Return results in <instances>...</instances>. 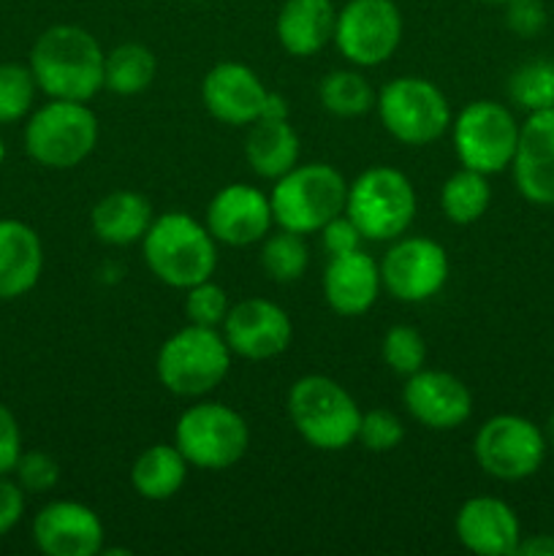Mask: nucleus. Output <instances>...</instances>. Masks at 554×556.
Instances as JSON below:
<instances>
[{
	"label": "nucleus",
	"mask_w": 554,
	"mask_h": 556,
	"mask_svg": "<svg viewBox=\"0 0 554 556\" xmlns=\"http://www.w3.org/2000/svg\"><path fill=\"white\" fill-rule=\"evenodd\" d=\"M103 54L96 36L76 25H54L38 36L30 52L36 85L58 101H90L103 87Z\"/></svg>",
	"instance_id": "f257e3e1"
},
{
	"label": "nucleus",
	"mask_w": 554,
	"mask_h": 556,
	"mask_svg": "<svg viewBox=\"0 0 554 556\" xmlns=\"http://www.w3.org/2000/svg\"><path fill=\"white\" fill-rule=\"evenodd\" d=\"M144 261L158 280L188 291L190 286H199L215 275V237L190 215L168 212L147 228Z\"/></svg>",
	"instance_id": "f03ea898"
},
{
	"label": "nucleus",
	"mask_w": 554,
	"mask_h": 556,
	"mask_svg": "<svg viewBox=\"0 0 554 556\" xmlns=\"http://www.w3.org/2000/svg\"><path fill=\"white\" fill-rule=\"evenodd\" d=\"M348 182L329 163L293 166L277 179L269 195L275 223L302 237L320 231L331 217L345 212Z\"/></svg>",
	"instance_id": "7ed1b4c3"
},
{
	"label": "nucleus",
	"mask_w": 554,
	"mask_h": 556,
	"mask_svg": "<svg viewBox=\"0 0 554 556\" xmlns=\"http://www.w3.org/2000/svg\"><path fill=\"white\" fill-rule=\"evenodd\" d=\"M288 416L313 448L342 451L356 440L362 410L337 380L304 375L288 391Z\"/></svg>",
	"instance_id": "20e7f679"
},
{
	"label": "nucleus",
	"mask_w": 554,
	"mask_h": 556,
	"mask_svg": "<svg viewBox=\"0 0 554 556\" xmlns=\"http://www.w3.org/2000/svg\"><path fill=\"white\" fill-rule=\"evenodd\" d=\"M345 215L369 242H391L416 217V190L400 168L373 166L348 185Z\"/></svg>",
	"instance_id": "39448f33"
},
{
	"label": "nucleus",
	"mask_w": 554,
	"mask_h": 556,
	"mask_svg": "<svg viewBox=\"0 0 554 556\" xmlns=\"http://www.w3.org/2000/svg\"><path fill=\"white\" fill-rule=\"evenodd\" d=\"M158 380L177 396H204L223 383L231 367V348L212 326H185L158 353Z\"/></svg>",
	"instance_id": "423d86ee"
},
{
	"label": "nucleus",
	"mask_w": 554,
	"mask_h": 556,
	"mask_svg": "<svg viewBox=\"0 0 554 556\" xmlns=\"http://www.w3.org/2000/svg\"><path fill=\"white\" fill-rule=\"evenodd\" d=\"M380 123L396 141L424 147L438 141L451 125V106L438 85L421 76L391 79L375 98Z\"/></svg>",
	"instance_id": "0eeeda50"
},
{
	"label": "nucleus",
	"mask_w": 554,
	"mask_h": 556,
	"mask_svg": "<svg viewBox=\"0 0 554 556\" xmlns=\"http://www.w3.org/2000/svg\"><path fill=\"white\" fill-rule=\"evenodd\" d=\"M98 119L81 101H52L25 128V150L49 168H74L96 150Z\"/></svg>",
	"instance_id": "6e6552de"
},
{
	"label": "nucleus",
	"mask_w": 554,
	"mask_h": 556,
	"mask_svg": "<svg viewBox=\"0 0 554 556\" xmlns=\"http://www.w3.org/2000/svg\"><path fill=\"white\" fill-rule=\"evenodd\" d=\"M250 443L244 418L221 402H201L179 416L174 445L182 451L188 465L201 470H226L237 465Z\"/></svg>",
	"instance_id": "1a4fd4ad"
},
{
	"label": "nucleus",
	"mask_w": 554,
	"mask_h": 556,
	"mask_svg": "<svg viewBox=\"0 0 554 556\" xmlns=\"http://www.w3.org/2000/svg\"><path fill=\"white\" fill-rule=\"evenodd\" d=\"M519 128L514 114L498 101H473L454 119V150L465 168L498 174L514 163Z\"/></svg>",
	"instance_id": "9d476101"
},
{
	"label": "nucleus",
	"mask_w": 554,
	"mask_h": 556,
	"mask_svg": "<svg viewBox=\"0 0 554 556\" xmlns=\"http://www.w3.org/2000/svg\"><path fill=\"white\" fill-rule=\"evenodd\" d=\"M476 462L498 481H525L536 476L546 456V434L521 416H494L478 429Z\"/></svg>",
	"instance_id": "9b49d317"
},
{
	"label": "nucleus",
	"mask_w": 554,
	"mask_h": 556,
	"mask_svg": "<svg viewBox=\"0 0 554 556\" xmlns=\"http://www.w3.org/2000/svg\"><path fill=\"white\" fill-rule=\"evenodd\" d=\"M402 38V14L394 0H348L337 11L335 43L353 65L373 68L396 52Z\"/></svg>",
	"instance_id": "f8f14e48"
},
{
	"label": "nucleus",
	"mask_w": 554,
	"mask_h": 556,
	"mask_svg": "<svg viewBox=\"0 0 554 556\" xmlns=\"http://www.w3.org/2000/svg\"><path fill=\"white\" fill-rule=\"evenodd\" d=\"M445 280H449V255L427 237L400 239L380 261V282L400 302H427L443 291Z\"/></svg>",
	"instance_id": "ddd939ff"
},
{
	"label": "nucleus",
	"mask_w": 554,
	"mask_h": 556,
	"mask_svg": "<svg viewBox=\"0 0 554 556\" xmlns=\"http://www.w3.org/2000/svg\"><path fill=\"white\" fill-rule=\"evenodd\" d=\"M223 337L234 356L248 362H266L275 358L291 345L293 326L282 307L269 299H244L228 307L223 320Z\"/></svg>",
	"instance_id": "4468645a"
},
{
	"label": "nucleus",
	"mask_w": 554,
	"mask_h": 556,
	"mask_svg": "<svg viewBox=\"0 0 554 556\" xmlns=\"http://www.w3.org/2000/svg\"><path fill=\"white\" fill-rule=\"evenodd\" d=\"M275 215L272 204L253 185H226L217 190L215 199L206 206V223L215 242L231 244V248H248L269 233Z\"/></svg>",
	"instance_id": "2eb2a0df"
},
{
	"label": "nucleus",
	"mask_w": 554,
	"mask_h": 556,
	"mask_svg": "<svg viewBox=\"0 0 554 556\" xmlns=\"http://www.w3.org/2000/svg\"><path fill=\"white\" fill-rule=\"evenodd\" d=\"M402 402L418 424L438 432L462 427L473 413V396L467 386L440 369H418L407 375Z\"/></svg>",
	"instance_id": "dca6fc26"
},
{
	"label": "nucleus",
	"mask_w": 554,
	"mask_h": 556,
	"mask_svg": "<svg viewBox=\"0 0 554 556\" xmlns=\"http://www.w3.org/2000/svg\"><path fill=\"white\" fill-rule=\"evenodd\" d=\"M33 538L49 556H96L103 548V525L87 505L58 500L38 510Z\"/></svg>",
	"instance_id": "f3484780"
},
{
	"label": "nucleus",
	"mask_w": 554,
	"mask_h": 556,
	"mask_svg": "<svg viewBox=\"0 0 554 556\" xmlns=\"http://www.w3.org/2000/svg\"><path fill=\"white\" fill-rule=\"evenodd\" d=\"M514 182L532 204H554V109L532 112L519 128Z\"/></svg>",
	"instance_id": "a211bd4d"
},
{
	"label": "nucleus",
	"mask_w": 554,
	"mask_h": 556,
	"mask_svg": "<svg viewBox=\"0 0 554 556\" xmlns=\"http://www.w3.org/2000/svg\"><path fill=\"white\" fill-rule=\"evenodd\" d=\"M269 90L255 71L242 63H221L204 76L201 101L206 112L226 125H253L264 112Z\"/></svg>",
	"instance_id": "6ab92c4d"
},
{
	"label": "nucleus",
	"mask_w": 554,
	"mask_h": 556,
	"mask_svg": "<svg viewBox=\"0 0 554 556\" xmlns=\"http://www.w3.org/2000/svg\"><path fill=\"white\" fill-rule=\"evenodd\" d=\"M456 538L462 546L481 556L516 554L521 541L514 508L498 497H473L456 514Z\"/></svg>",
	"instance_id": "aec40b11"
},
{
	"label": "nucleus",
	"mask_w": 554,
	"mask_h": 556,
	"mask_svg": "<svg viewBox=\"0 0 554 556\" xmlns=\"http://www.w3.org/2000/svg\"><path fill=\"white\" fill-rule=\"evenodd\" d=\"M380 266L373 255L353 250V253L335 255L324 271V293L329 307L337 315H364L375 304L380 293Z\"/></svg>",
	"instance_id": "412c9836"
},
{
	"label": "nucleus",
	"mask_w": 554,
	"mask_h": 556,
	"mask_svg": "<svg viewBox=\"0 0 554 556\" xmlns=\"http://www.w3.org/2000/svg\"><path fill=\"white\" fill-rule=\"evenodd\" d=\"M43 248L27 223L0 220V302L22 296L38 282Z\"/></svg>",
	"instance_id": "4be33fe9"
},
{
	"label": "nucleus",
	"mask_w": 554,
	"mask_h": 556,
	"mask_svg": "<svg viewBox=\"0 0 554 556\" xmlns=\"http://www.w3.org/2000/svg\"><path fill=\"white\" fill-rule=\"evenodd\" d=\"M337 9L331 0H286L277 14V38L293 58H310L335 41Z\"/></svg>",
	"instance_id": "5701e85b"
},
{
	"label": "nucleus",
	"mask_w": 554,
	"mask_h": 556,
	"mask_svg": "<svg viewBox=\"0 0 554 556\" xmlns=\"http://www.w3.org/2000/svg\"><path fill=\"white\" fill-rule=\"evenodd\" d=\"M92 231L106 244H130L144 239L152 223L150 201L134 190H114L92 206Z\"/></svg>",
	"instance_id": "b1692460"
},
{
	"label": "nucleus",
	"mask_w": 554,
	"mask_h": 556,
	"mask_svg": "<svg viewBox=\"0 0 554 556\" xmlns=\"http://www.w3.org/2000/svg\"><path fill=\"white\" fill-rule=\"evenodd\" d=\"M250 168L264 179H280L299 163V136L288 119H255L244 141Z\"/></svg>",
	"instance_id": "393cba45"
},
{
	"label": "nucleus",
	"mask_w": 554,
	"mask_h": 556,
	"mask_svg": "<svg viewBox=\"0 0 554 556\" xmlns=\"http://www.w3.org/2000/svg\"><path fill=\"white\" fill-rule=\"evenodd\" d=\"M185 478H188V459L177 445H152L134 462L130 470L136 494L155 503L174 497L182 489Z\"/></svg>",
	"instance_id": "a878e982"
},
{
	"label": "nucleus",
	"mask_w": 554,
	"mask_h": 556,
	"mask_svg": "<svg viewBox=\"0 0 554 556\" xmlns=\"http://www.w3.org/2000/svg\"><path fill=\"white\" fill-rule=\"evenodd\" d=\"M489 201H492V188L487 182V174L465 166H462V172L451 174L440 190L443 215L456 226H470L478 217H483V212L489 210Z\"/></svg>",
	"instance_id": "bb28decb"
},
{
	"label": "nucleus",
	"mask_w": 554,
	"mask_h": 556,
	"mask_svg": "<svg viewBox=\"0 0 554 556\" xmlns=\"http://www.w3.org/2000/svg\"><path fill=\"white\" fill-rule=\"evenodd\" d=\"M155 54L141 43H119L103 63V87L117 96H139L155 79Z\"/></svg>",
	"instance_id": "cd10ccee"
},
{
	"label": "nucleus",
	"mask_w": 554,
	"mask_h": 556,
	"mask_svg": "<svg viewBox=\"0 0 554 556\" xmlns=\"http://www.w3.org/2000/svg\"><path fill=\"white\" fill-rule=\"evenodd\" d=\"M320 103L337 117H358L375 106V92L356 71H331L320 81Z\"/></svg>",
	"instance_id": "c85d7f7f"
},
{
	"label": "nucleus",
	"mask_w": 554,
	"mask_h": 556,
	"mask_svg": "<svg viewBox=\"0 0 554 556\" xmlns=\"http://www.w3.org/2000/svg\"><path fill=\"white\" fill-rule=\"evenodd\" d=\"M310 253L304 237L297 231H286L280 228L266 239L264 250H261V266H264L266 277L275 282H293L307 271Z\"/></svg>",
	"instance_id": "c756f323"
},
{
	"label": "nucleus",
	"mask_w": 554,
	"mask_h": 556,
	"mask_svg": "<svg viewBox=\"0 0 554 556\" xmlns=\"http://www.w3.org/2000/svg\"><path fill=\"white\" fill-rule=\"evenodd\" d=\"M508 96L530 114L554 109V63L536 60L516 68L508 79Z\"/></svg>",
	"instance_id": "7c9ffc66"
},
{
	"label": "nucleus",
	"mask_w": 554,
	"mask_h": 556,
	"mask_svg": "<svg viewBox=\"0 0 554 556\" xmlns=\"http://www.w3.org/2000/svg\"><path fill=\"white\" fill-rule=\"evenodd\" d=\"M36 76L16 63L0 65V123H16L27 114L36 98Z\"/></svg>",
	"instance_id": "2f4dec72"
},
{
	"label": "nucleus",
	"mask_w": 554,
	"mask_h": 556,
	"mask_svg": "<svg viewBox=\"0 0 554 556\" xmlns=\"http://www.w3.org/2000/svg\"><path fill=\"white\" fill-rule=\"evenodd\" d=\"M380 351H383V362L405 378L424 369V362H427V342L413 326H394L386 331Z\"/></svg>",
	"instance_id": "473e14b6"
},
{
	"label": "nucleus",
	"mask_w": 554,
	"mask_h": 556,
	"mask_svg": "<svg viewBox=\"0 0 554 556\" xmlns=\"http://www.w3.org/2000/svg\"><path fill=\"white\" fill-rule=\"evenodd\" d=\"M185 313H188L190 324L196 326H217L226 320L228 315V296L221 286L210 280L199 282V286L188 288V299H185Z\"/></svg>",
	"instance_id": "72a5a7b5"
},
{
	"label": "nucleus",
	"mask_w": 554,
	"mask_h": 556,
	"mask_svg": "<svg viewBox=\"0 0 554 556\" xmlns=\"http://www.w3.org/2000/svg\"><path fill=\"white\" fill-rule=\"evenodd\" d=\"M356 440L364 448L373 451V454H386V451H394L405 440V427H402V421L394 413L369 410L362 413Z\"/></svg>",
	"instance_id": "f704fd0d"
},
{
	"label": "nucleus",
	"mask_w": 554,
	"mask_h": 556,
	"mask_svg": "<svg viewBox=\"0 0 554 556\" xmlns=\"http://www.w3.org/2000/svg\"><path fill=\"white\" fill-rule=\"evenodd\" d=\"M16 478H20V486L25 492H49V489L58 486L60 481V467L52 456L41 454V451H30V454H22L16 462Z\"/></svg>",
	"instance_id": "c9c22d12"
},
{
	"label": "nucleus",
	"mask_w": 554,
	"mask_h": 556,
	"mask_svg": "<svg viewBox=\"0 0 554 556\" xmlns=\"http://www.w3.org/2000/svg\"><path fill=\"white\" fill-rule=\"evenodd\" d=\"M505 22L521 38H532L546 27V9L541 0H508Z\"/></svg>",
	"instance_id": "e433bc0d"
},
{
	"label": "nucleus",
	"mask_w": 554,
	"mask_h": 556,
	"mask_svg": "<svg viewBox=\"0 0 554 556\" xmlns=\"http://www.w3.org/2000/svg\"><path fill=\"white\" fill-rule=\"evenodd\" d=\"M320 237H324V248H326V253H329V258H335V255L353 253V250H358V244H362V239H364L362 231L353 226V220L345 215V212L337 217H331V220L320 228Z\"/></svg>",
	"instance_id": "4c0bfd02"
},
{
	"label": "nucleus",
	"mask_w": 554,
	"mask_h": 556,
	"mask_svg": "<svg viewBox=\"0 0 554 556\" xmlns=\"http://www.w3.org/2000/svg\"><path fill=\"white\" fill-rule=\"evenodd\" d=\"M22 456V438L16 418L11 416L9 407L0 405V476L11 472Z\"/></svg>",
	"instance_id": "58836bf2"
},
{
	"label": "nucleus",
	"mask_w": 554,
	"mask_h": 556,
	"mask_svg": "<svg viewBox=\"0 0 554 556\" xmlns=\"http://www.w3.org/2000/svg\"><path fill=\"white\" fill-rule=\"evenodd\" d=\"M22 510H25V494H22V486L5 481L0 476V535L11 530L16 521L22 519Z\"/></svg>",
	"instance_id": "ea45409f"
},
{
	"label": "nucleus",
	"mask_w": 554,
	"mask_h": 556,
	"mask_svg": "<svg viewBox=\"0 0 554 556\" xmlns=\"http://www.w3.org/2000/svg\"><path fill=\"white\" fill-rule=\"evenodd\" d=\"M516 554L521 556H554V535H536L530 541H519Z\"/></svg>",
	"instance_id": "a19ab883"
},
{
	"label": "nucleus",
	"mask_w": 554,
	"mask_h": 556,
	"mask_svg": "<svg viewBox=\"0 0 554 556\" xmlns=\"http://www.w3.org/2000/svg\"><path fill=\"white\" fill-rule=\"evenodd\" d=\"M259 119H288L286 98L277 96V92H269L264 103V112H261Z\"/></svg>",
	"instance_id": "79ce46f5"
},
{
	"label": "nucleus",
	"mask_w": 554,
	"mask_h": 556,
	"mask_svg": "<svg viewBox=\"0 0 554 556\" xmlns=\"http://www.w3.org/2000/svg\"><path fill=\"white\" fill-rule=\"evenodd\" d=\"M546 443L554 448V413L549 416V424H546Z\"/></svg>",
	"instance_id": "37998d69"
},
{
	"label": "nucleus",
	"mask_w": 554,
	"mask_h": 556,
	"mask_svg": "<svg viewBox=\"0 0 554 556\" xmlns=\"http://www.w3.org/2000/svg\"><path fill=\"white\" fill-rule=\"evenodd\" d=\"M3 157H5V144H3V139H0V163H3Z\"/></svg>",
	"instance_id": "c03bdc74"
},
{
	"label": "nucleus",
	"mask_w": 554,
	"mask_h": 556,
	"mask_svg": "<svg viewBox=\"0 0 554 556\" xmlns=\"http://www.w3.org/2000/svg\"><path fill=\"white\" fill-rule=\"evenodd\" d=\"M478 3H508V0H478Z\"/></svg>",
	"instance_id": "a18cd8bd"
}]
</instances>
